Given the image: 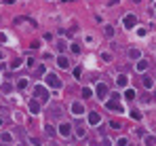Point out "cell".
Wrapping results in <instances>:
<instances>
[{
    "label": "cell",
    "instance_id": "8fae6325",
    "mask_svg": "<svg viewBox=\"0 0 156 146\" xmlns=\"http://www.w3.org/2000/svg\"><path fill=\"white\" fill-rule=\"evenodd\" d=\"M127 80H129V76H127V74H120V76L116 78V83L120 85V87H127Z\"/></svg>",
    "mask_w": 156,
    "mask_h": 146
},
{
    "label": "cell",
    "instance_id": "7c38bea8",
    "mask_svg": "<svg viewBox=\"0 0 156 146\" xmlns=\"http://www.w3.org/2000/svg\"><path fill=\"white\" fill-rule=\"evenodd\" d=\"M82 97H85V99H89V97H93V91H91L89 87H85V89H82Z\"/></svg>",
    "mask_w": 156,
    "mask_h": 146
},
{
    "label": "cell",
    "instance_id": "9a60e30c",
    "mask_svg": "<svg viewBox=\"0 0 156 146\" xmlns=\"http://www.w3.org/2000/svg\"><path fill=\"white\" fill-rule=\"evenodd\" d=\"M141 83H143V87H146V89H150V87H152V78L143 76V78H141Z\"/></svg>",
    "mask_w": 156,
    "mask_h": 146
},
{
    "label": "cell",
    "instance_id": "4fadbf2b",
    "mask_svg": "<svg viewBox=\"0 0 156 146\" xmlns=\"http://www.w3.org/2000/svg\"><path fill=\"white\" fill-rule=\"evenodd\" d=\"M146 68H148V61H146V59H141L139 63H137V70H139V72H146Z\"/></svg>",
    "mask_w": 156,
    "mask_h": 146
},
{
    "label": "cell",
    "instance_id": "6da1fadb",
    "mask_svg": "<svg viewBox=\"0 0 156 146\" xmlns=\"http://www.w3.org/2000/svg\"><path fill=\"white\" fill-rule=\"evenodd\" d=\"M34 93H36V99H38V102H42V104H47V102H49V91H47V87L36 85Z\"/></svg>",
    "mask_w": 156,
    "mask_h": 146
},
{
    "label": "cell",
    "instance_id": "8992f818",
    "mask_svg": "<svg viewBox=\"0 0 156 146\" xmlns=\"http://www.w3.org/2000/svg\"><path fill=\"white\" fill-rule=\"evenodd\" d=\"M70 133H72V127H70L68 123H61V125H59V135H63V138H68Z\"/></svg>",
    "mask_w": 156,
    "mask_h": 146
},
{
    "label": "cell",
    "instance_id": "e0dca14e",
    "mask_svg": "<svg viewBox=\"0 0 156 146\" xmlns=\"http://www.w3.org/2000/svg\"><path fill=\"white\" fill-rule=\"evenodd\" d=\"M146 144H148V146H156V138H152V135H148V138H146Z\"/></svg>",
    "mask_w": 156,
    "mask_h": 146
},
{
    "label": "cell",
    "instance_id": "cb8c5ba5",
    "mask_svg": "<svg viewBox=\"0 0 156 146\" xmlns=\"http://www.w3.org/2000/svg\"><path fill=\"white\" fill-rule=\"evenodd\" d=\"M2 142H11V133H2Z\"/></svg>",
    "mask_w": 156,
    "mask_h": 146
},
{
    "label": "cell",
    "instance_id": "ffe728a7",
    "mask_svg": "<svg viewBox=\"0 0 156 146\" xmlns=\"http://www.w3.org/2000/svg\"><path fill=\"white\" fill-rule=\"evenodd\" d=\"M76 135L82 138V135H85V127H76Z\"/></svg>",
    "mask_w": 156,
    "mask_h": 146
},
{
    "label": "cell",
    "instance_id": "2e32d148",
    "mask_svg": "<svg viewBox=\"0 0 156 146\" xmlns=\"http://www.w3.org/2000/svg\"><path fill=\"white\" fill-rule=\"evenodd\" d=\"M125 97H127V99H133V97H135V89H127V91H125Z\"/></svg>",
    "mask_w": 156,
    "mask_h": 146
},
{
    "label": "cell",
    "instance_id": "603a6c76",
    "mask_svg": "<svg viewBox=\"0 0 156 146\" xmlns=\"http://www.w3.org/2000/svg\"><path fill=\"white\" fill-rule=\"evenodd\" d=\"M129 55H131L133 59H137V57H139V51H135V49H133V51H129Z\"/></svg>",
    "mask_w": 156,
    "mask_h": 146
},
{
    "label": "cell",
    "instance_id": "d4e9b609",
    "mask_svg": "<svg viewBox=\"0 0 156 146\" xmlns=\"http://www.w3.org/2000/svg\"><path fill=\"white\" fill-rule=\"evenodd\" d=\"M120 99V93H112V102H118Z\"/></svg>",
    "mask_w": 156,
    "mask_h": 146
},
{
    "label": "cell",
    "instance_id": "9c48e42d",
    "mask_svg": "<svg viewBox=\"0 0 156 146\" xmlns=\"http://www.w3.org/2000/svg\"><path fill=\"white\" fill-rule=\"evenodd\" d=\"M30 112L32 114H38L40 112V102H38V99H32V102H30Z\"/></svg>",
    "mask_w": 156,
    "mask_h": 146
},
{
    "label": "cell",
    "instance_id": "f1b7e54d",
    "mask_svg": "<svg viewBox=\"0 0 156 146\" xmlns=\"http://www.w3.org/2000/svg\"><path fill=\"white\" fill-rule=\"evenodd\" d=\"M49 146H53V144H49Z\"/></svg>",
    "mask_w": 156,
    "mask_h": 146
},
{
    "label": "cell",
    "instance_id": "484cf974",
    "mask_svg": "<svg viewBox=\"0 0 156 146\" xmlns=\"http://www.w3.org/2000/svg\"><path fill=\"white\" fill-rule=\"evenodd\" d=\"M0 42H6V36H4L2 32H0Z\"/></svg>",
    "mask_w": 156,
    "mask_h": 146
},
{
    "label": "cell",
    "instance_id": "7a4b0ae2",
    "mask_svg": "<svg viewBox=\"0 0 156 146\" xmlns=\"http://www.w3.org/2000/svg\"><path fill=\"white\" fill-rule=\"evenodd\" d=\"M47 85L53 87V89H59V87H61V80L55 76V74H47Z\"/></svg>",
    "mask_w": 156,
    "mask_h": 146
},
{
    "label": "cell",
    "instance_id": "ac0fdd59",
    "mask_svg": "<svg viewBox=\"0 0 156 146\" xmlns=\"http://www.w3.org/2000/svg\"><path fill=\"white\" fill-rule=\"evenodd\" d=\"M17 87H19V89H25V87H27V78H21L19 83H17Z\"/></svg>",
    "mask_w": 156,
    "mask_h": 146
},
{
    "label": "cell",
    "instance_id": "7402d4cb",
    "mask_svg": "<svg viewBox=\"0 0 156 146\" xmlns=\"http://www.w3.org/2000/svg\"><path fill=\"white\" fill-rule=\"evenodd\" d=\"M36 76H40V74H44V66H40V68H36V72H34Z\"/></svg>",
    "mask_w": 156,
    "mask_h": 146
},
{
    "label": "cell",
    "instance_id": "5bb4252c",
    "mask_svg": "<svg viewBox=\"0 0 156 146\" xmlns=\"http://www.w3.org/2000/svg\"><path fill=\"white\" fill-rule=\"evenodd\" d=\"M44 129H47V135H49V138H53V135L57 133V131H55V127H53V125H47Z\"/></svg>",
    "mask_w": 156,
    "mask_h": 146
},
{
    "label": "cell",
    "instance_id": "44dd1931",
    "mask_svg": "<svg viewBox=\"0 0 156 146\" xmlns=\"http://www.w3.org/2000/svg\"><path fill=\"white\" fill-rule=\"evenodd\" d=\"M131 116L135 118V121H139V118H141V114H139V112H137V110H131Z\"/></svg>",
    "mask_w": 156,
    "mask_h": 146
},
{
    "label": "cell",
    "instance_id": "30bf717a",
    "mask_svg": "<svg viewBox=\"0 0 156 146\" xmlns=\"http://www.w3.org/2000/svg\"><path fill=\"white\" fill-rule=\"evenodd\" d=\"M57 66H59V68H63V70H66V68H70V61H68V57L59 55V57H57Z\"/></svg>",
    "mask_w": 156,
    "mask_h": 146
},
{
    "label": "cell",
    "instance_id": "277c9868",
    "mask_svg": "<svg viewBox=\"0 0 156 146\" xmlns=\"http://www.w3.org/2000/svg\"><path fill=\"white\" fill-rule=\"evenodd\" d=\"M95 93H97V97H99V99H106V95H108V85L99 83V85H97V89H95Z\"/></svg>",
    "mask_w": 156,
    "mask_h": 146
},
{
    "label": "cell",
    "instance_id": "ba28073f",
    "mask_svg": "<svg viewBox=\"0 0 156 146\" xmlns=\"http://www.w3.org/2000/svg\"><path fill=\"white\" fill-rule=\"evenodd\" d=\"M89 123H91V125H99V123H101V116H99V112H95V110L91 112V114H89Z\"/></svg>",
    "mask_w": 156,
    "mask_h": 146
},
{
    "label": "cell",
    "instance_id": "5b68a950",
    "mask_svg": "<svg viewBox=\"0 0 156 146\" xmlns=\"http://www.w3.org/2000/svg\"><path fill=\"white\" fill-rule=\"evenodd\" d=\"M106 108H108V110H112V112H122V106L118 104V102H112V99L106 104Z\"/></svg>",
    "mask_w": 156,
    "mask_h": 146
},
{
    "label": "cell",
    "instance_id": "52a82bcc",
    "mask_svg": "<svg viewBox=\"0 0 156 146\" xmlns=\"http://www.w3.org/2000/svg\"><path fill=\"white\" fill-rule=\"evenodd\" d=\"M82 112H85V106H82L80 102H74V104H72V114H74V116H78V114H82Z\"/></svg>",
    "mask_w": 156,
    "mask_h": 146
},
{
    "label": "cell",
    "instance_id": "3957f363",
    "mask_svg": "<svg viewBox=\"0 0 156 146\" xmlns=\"http://www.w3.org/2000/svg\"><path fill=\"white\" fill-rule=\"evenodd\" d=\"M122 23H125L127 30H131V28H135V25H137V19H135V15H127L125 19H122Z\"/></svg>",
    "mask_w": 156,
    "mask_h": 146
},
{
    "label": "cell",
    "instance_id": "4316f807",
    "mask_svg": "<svg viewBox=\"0 0 156 146\" xmlns=\"http://www.w3.org/2000/svg\"><path fill=\"white\" fill-rule=\"evenodd\" d=\"M0 59H2V53H0Z\"/></svg>",
    "mask_w": 156,
    "mask_h": 146
},
{
    "label": "cell",
    "instance_id": "d6986e66",
    "mask_svg": "<svg viewBox=\"0 0 156 146\" xmlns=\"http://www.w3.org/2000/svg\"><path fill=\"white\" fill-rule=\"evenodd\" d=\"M110 127H112V129H120V123L118 121H110Z\"/></svg>",
    "mask_w": 156,
    "mask_h": 146
},
{
    "label": "cell",
    "instance_id": "83f0119b",
    "mask_svg": "<svg viewBox=\"0 0 156 146\" xmlns=\"http://www.w3.org/2000/svg\"><path fill=\"white\" fill-rule=\"evenodd\" d=\"M0 125H2V118H0Z\"/></svg>",
    "mask_w": 156,
    "mask_h": 146
},
{
    "label": "cell",
    "instance_id": "f546056e",
    "mask_svg": "<svg viewBox=\"0 0 156 146\" xmlns=\"http://www.w3.org/2000/svg\"><path fill=\"white\" fill-rule=\"evenodd\" d=\"M127 146H129V144H127Z\"/></svg>",
    "mask_w": 156,
    "mask_h": 146
},
{
    "label": "cell",
    "instance_id": "4dcf8cb0",
    "mask_svg": "<svg viewBox=\"0 0 156 146\" xmlns=\"http://www.w3.org/2000/svg\"><path fill=\"white\" fill-rule=\"evenodd\" d=\"M19 146H21V144H19Z\"/></svg>",
    "mask_w": 156,
    "mask_h": 146
}]
</instances>
